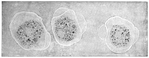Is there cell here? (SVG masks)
<instances>
[{
  "label": "cell",
  "instance_id": "cell-1",
  "mask_svg": "<svg viewBox=\"0 0 149 58\" xmlns=\"http://www.w3.org/2000/svg\"><path fill=\"white\" fill-rule=\"evenodd\" d=\"M12 36L23 49L42 51L50 45L51 36L42 19L33 12L16 14L9 26Z\"/></svg>",
  "mask_w": 149,
  "mask_h": 58
},
{
  "label": "cell",
  "instance_id": "cell-2",
  "mask_svg": "<svg viewBox=\"0 0 149 58\" xmlns=\"http://www.w3.org/2000/svg\"><path fill=\"white\" fill-rule=\"evenodd\" d=\"M52 24L56 42L65 46H69L79 42L86 27L84 17L71 10L54 17Z\"/></svg>",
  "mask_w": 149,
  "mask_h": 58
},
{
  "label": "cell",
  "instance_id": "cell-3",
  "mask_svg": "<svg viewBox=\"0 0 149 58\" xmlns=\"http://www.w3.org/2000/svg\"><path fill=\"white\" fill-rule=\"evenodd\" d=\"M107 30L105 27L103 25L99 31L98 34L99 37L102 39H104L106 37Z\"/></svg>",
  "mask_w": 149,
  "mask_h": 58
}]
</instances>
